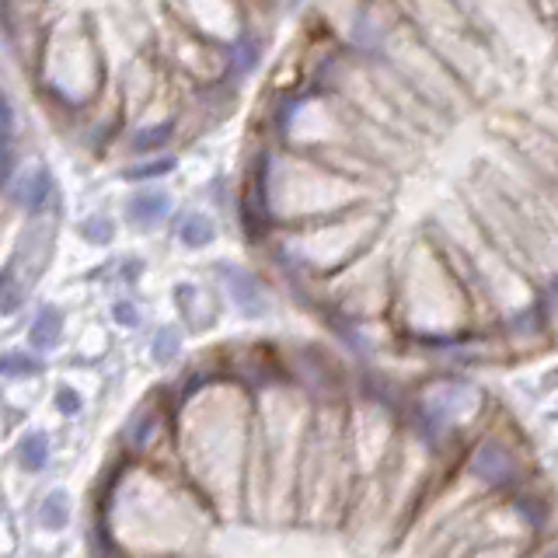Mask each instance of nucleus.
<instances>
[{
    "label": "nucleus",
    "instance_id": "nucleus-1",
    "mask_svg": "<svg viewBox=\"0 0 558 558\" xmlns=\"http://www.w3.org/2000/svg\"><path fill=\"white\" fill-rule=\"evenodd\" d=\"M92 523L119 558H203V541L220 520L179 468L112 453L95 488Z\"/></svg>",
    "mask_w": 558,
    "mask_h": 558
},
{
    "label": "nucleus",
    "instance_id": "nucleus-2",
    "mask_svg": "<svg viewBox=\"0 0 558 558\" xmlns=\"http://www.w3.org/2000/svg\"><path fill=\"white\" fill-rule=\"evenodd\" d=\"M255 401L223 374L174 401V450L185 482L220 523L241 520V485L252 450Z\"/></svg>",
    "mask_w": 558,
    "mask_h": 558
},
{
    "label": "nucleus",
    "instance_id": "nucleus-3",
    "mask_svg": "<svg viewBox=\"0 0 558 558\" xmlns=\"http://www.w3.org/2000/svg\"><path fill=\"white\" fill-rule=\"evenodd\" d=\"M116 453L136 464H161L179 468V450H174V405L165 388H154L130 409L122 418ZM182 471V468H179Z\"/></svg>",
    "mask_w": 558,
    "mask_h": 558
},
{
    "label": "nucleus",
    "instance_id": "nucleus-4",
    "mask_svg": "<svg viewBox=\"0 0 558 558\" xmlns=\"http://www.w3.org/2000/svg\"><path fill=\"white\" fill-rule=\"evenodd\" d=\"M57 223H60L57 206H49L46 214L28 217L25 231L14 241V255L8 262V269L22 279L28 290L39 283V276L49 269L52 248H57Z\"/></svg>",
    "mask_w": 558,
    "mask_h": 558
},
{
    "label": "nucleus",
    "instance_id": "nucleus-5",
    "mask_svg": "<svg viewBox=\"0 0 558 558\" xmlns=\"http://www.w3.org/2000/svg\"><path fill=\"white\" fill-rule=\"evenodd\" d=\"M209 272L217 279V290L227 296V304H231L241 318L262 322L272 314V290L266 279L252 272L248 266H238V262H214Z\"/></svg>",
    "mask_w": 558,
    "mask_h": 558
},
{
    "label": "nucleus",
    "instance_id": "nucleus-6",
    "mask_svg": "<svg viewBox=\"0 0 558 558\" xmlns=\"http://www.w3.org/2000/svg\"><path fill=\"white\" fill-rule=\"evenodd\" d=\"M179 133H182L179 116H165V119L133 122V126L122 130L119 144L133 157H154V154H168V147L179 140Z\"/></svg>",
    "mask_w": 558,
    "mask_h": 558
},
{
    "label": "nucleus",
    "instance_id": "nucleus-7",
    "mask_svg": "<svg viewBox=\"0 0 558 558\" xmlns=\"http://www.w3.org/2000/svg\"><path fill=\"white\" fill-rule=\"evenodd\" d=\"M174 307L182 314L185 331H206L220 318V293H217V287L179 283L174 287Z\"/></svg>",
    "mask_w": 558,
    "mask_h": 558
},
{
    "label": "nucleus",
    "instance_id": "nucleus-8",
    "mask_svg": "<svg viewBox=\"0 0 558 558\" xmlns=\"http://www.w3.org/2000/svg\"><path fill=\"white\" fill-rule=\"evenodd\" d=\"M11 203L22 209L25 217H39L57 203V189H52L49 168H32V171H14V179L8 182Z\"/></svg>",
    "mask_w": 558,
    "mask_h": 558
},
{
    "label": "nucleus",
    "instance_id": "nucleus-9",
    "mask_svg": "<svg viewBox=\"0 0 558 558\" xmlns=\"http://www.w3.org/2000/svg\"><path fill=\"white\" fill-rule=\"evenodd\" d=\"M171 209H174V203L165 189H140L126 199V206H122V217H126V223L133 227V231L150 234L161 223L171 220Z\"/></svg>",
    "mask_w": 558,
    "mask_h": 558
},
{
    "label": "nucleus",
    "instance_id": "nucleus-10",
    "mask_svg": "<svg viewBox=\"0 0 558 558\" xmlns=\"http://www.w3.org/2000/svg\"><path fill=\"white\" fill-rule=\"evenodd\" d=\"M11 464L28 478L46 475L52 464V436L46 429H25L11 447Z\"/></svg>",
    "mask_w": 558,
    "mask_h": 558
},
{
    "label": "nucleus",
    "instance_id": "nucleus-11",
    "mask_svg": "<svg viewBox=\"0 0 558 558\" xmlns=\"http://www.w3.org/2000/svg\"><path fill=\"white\" fill-rule=\"evenodd\" d=\"M66 339V314L57 304H43L28 322V349L39 356L57 353Z\"/></svg>",
    "mask_w": 558,
    "mask_h": 558
},
{
    "label": "nucleus",
    "instance_id": "nucleus-12",
    "mask_svg": "<svg viewBox=\"0 0 558 558\" xmlns=\"http://www.w3.org/2000/svg\"><path fill=\"white\" fill-rule=\"evenodd\" d=\"M70 523H74V499H70L66 488H49L35 502V527L46 534H63Z\"/></svg>",
    "mask_w": 558,
    "mask_h": 558
},
{
    "label": "nucleus",
    "instance_id": "nucleus-13",
    "mask_svg": "<svg viewBox=\"0 0 558 558\" xmlns=\"http://www.w3.org/2000/svg\"><path fill=\"white\" fill-rule=\"evenodd\" d=\"M174 238H179L182 248L203 252L217 241V220L203 214V209H182V214L174 217Z\"/></svg>",
    "mask_w": 558,
    "mask_h": 558
},
{
    "label": "nucleus",
    "instance_id": "nucleus-14",
    "mask_svg": "<svg viewBox=\"0 0 558 558\" xmlns=\"http://www.w3.org/2000/svg\"><path fill=\"white\" fill-rule=\"evenodd\" d=\"M46 374V356L32 349H4L0 353V380H35Z\"/></svg>",
    "mask_w": 558,
    "mask_h": 558
},
{
    "label": "nucleus",
    "instance_id": "nucleus-15",
    "mask_svg": "<svg viewBox=\"0 0 558 558\" xmlns=\"http://www.w3.org/2000/svg\"><path fill=\"white\" fill-rule=\"evenodd\" d=\"M182 349H185V336H182V328H179V325H157V331L150 336V360H154L157 366L179 363Z\"/></svg>",
    "mask_w": 558,
    "mask_h": 558
},
{
    "label": "nucleus",
    "instance_id": "nucleus-16",
    "mask_svg": "<svg viewBox=\"0 0 558 558\" xmlns=\"http://www.w3.org/2000/svg\"><path fill=\"white\" fill-rule=\"evenodd\" d=\"M179 168V157L174 154H154V157H136L126 168H122V179L126 182H154V179H165Z\"/></svg>",
    "mask_w": 558,
    "mask_h": 558
},
{
    "label": "nucleus",
    "instance_id": "nucleus-17",
    "mask_svg": "<svg viewBox=\"0 0 558 558\" xmlns=\"http://www.w3.org/2000/svg\"><path fill=\"white\" fill-rule=\"evenodd\" d=\"M25 301H28V287L4 266V269H0V318L17 314L25 307Z\"/></svg>",
    "mask_w": 558,
    "mask_h": 558
},
{
    "label": "nucleus",
    "instance_id": "nucleus-18",
    "mask_svg": "<svg viewBox=\"0 0 558 558\" xmlns=\"http://www.w3.org/2000/svg\"><path fill=\"white\" fill-rule=\"evenodd\" d=\"M77 234L87 244H95V248H105V244L116 241V220L109 214H92V217H84L77 223Z\"/></svg>",
    "mask_w": 558,
    "mask_h": 558
},
{
    "label": "nucleus",
    "instance_id": "nucleus-19",
    "mask_svg": "<svg viewBox=\"0 0 558 558\" xmlns=\"http://www.w3.org/2000/svg\"><path fill=\"white\" fill-rule=\"evenodd\" d=\"M52 409H57L60 418H81L84 415V398L74 384H57V391H52Z\"/></svg>",
    "mask_w": 558,
    "mask_h": 558
},
{
    "label": "nucleus",
    "instance_id": "nucleus-20",
    "mask_svg": "<svg viewBox=\"0 0 558 558\" xmlns=\"http://www.w3.org/2000/svg\"><path fill=\"white\" fill-rule=\"evenodd\" d=\"M112 322H116L119 328L136 331L140 325H144V311H140V304H136V301H130V296H122V301H116V304H112Z\"/></svg>",
    "mask_w": 558,
    "mask_h": 558
}]
</instances>
